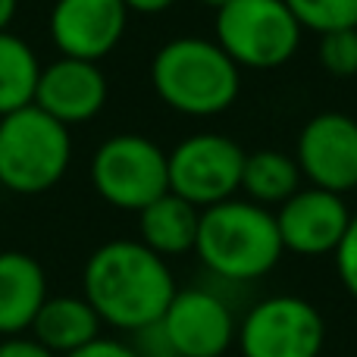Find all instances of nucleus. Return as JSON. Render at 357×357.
<instances>
[{"label":"nucleus","instance_id":"f257e3e1","mask_svg":"<svg viewBox=\"0 0 357 357\" xmlns=\"http://www.w3.org/2000/svg\"><path fill=\"white\" fill-rule=\"evenodd\" d=\"M169 264L135 238L100 245L82 270V295L98 310L100 323L123 333H138L167 314L176 295Z\"/></svg>","mask_w":357,"mask_h":357},{"label":"nucleus","instance_id":"f03ea898","mask_svg":"<svg viewBox=\"0 0 357 357\" xmlns=\"http://www.w3.org/2000/svg\"><path fill=\"white\" fill-rule=\"evenodd\" d=\"M195 254L220 282H257L285 254L276 229V213L248 197L245 201L229 197L222 204H213L201 210Z\"/></svg>","mask_w":357,"mask_h":357},{"label":"nucleus","instance_id":"7ed1b4c3","mask_svg":"<svg viewBox=\"0 0 357 357\" xmlns=\"http://www.w3.org/2000/svg\"><path fill=\"white\" fill-rule=\"evenodd\" d=\"M151 85L157 98L185 116H216L241 91V69L207 38H173L154 54Z\"/></svg>","mask_w":357,"mask_h":357},{"label":"nucleus","instance_id":"20e7f679","mask_svg":"<svg viewBox=\"0 0 357 357\" xmlns=\"http://www.w3.org/2000/svg\"><path fill=\"white\" fill-rule=\"evenodd\" d=\"M73 138L35 104L0 116V185L13 195L50 191L69 169Z\"/></svg>","mask_w":357,"mask_h":357},{"label":"nucleus","instance_id":"39448f33","mask_svg":"<svg viewBox=\"0 0 357 357\" xmlns=\"http://www.w3.org/2000/svg\"><path fill=\"white\" fill-rule=\"evenodd\" d=\"M301 25L285 0H232L216 10V44L238 69H276L295 56Z\"/></svg>","mask_w":357,"mask_h":357},{"label":"nucleus","instance_id":"423d86ee","mask_svg":"<svg viewBox=\"0 0 357 357\" xmlns=\"http://www.w3.org/2000/svg\"><path fill=\"white\" fill-rule=\"evenodd\" d=\"M91 185L110 207L144 210L169 191L167 151L144 135H113L91 157Z\"/></svg>","mask_w":357,"mask_h":357},{"label":"nucleus","instance_id":"0eeeda50","mask_svg":"<svg viewBox=\"0 0 357 357\" xmlns=\"http://www.w3.org/2000/svg\"><path fill=\"white\" fill-rule=\"evenodd\" d=\"M241 357H320L326 320L298 295H273L245 310L235 333Z\"/></svg>","mask_w":357,"mask_h":357},{"label":"nucleus","instance_id":"6e6552de","mask_svg":"<svg viewBox=\"0 0 357 357\" xmlns=\"http://www.w3.org/2000/svg\"><path fill=\"white\" fill-rule=\"evenodd\" d=\"M169 191L207 210L222 204L241 191V169H245V151L238 142L216 132H197L178 142L167 154Z\"/></svg>","mask_w":357,"mask_h":357},{"label":"nucleus","instance_id":"1a4fd4ad","mask_svg":"<svg viewBox=\"0 0 357 357\" xmlns=\"http://www.w3.org/2000/svg\"><path fill=\"white\" fill-rule=\"evenodd\" d=\"M160 326L178 357H222L238 333L232 304L207 285L176 291Z\"/></svg>","mask_w":357,"mask_h":357},{"label":"nucleus","instance_id":"9d476101","mask_svg":"<svg viewBox=\"0 0 357 357\" xmlns=\"http://www.w3.org/2000/svg\"><path fill=\"white\" fill-rule=\"evenodd\" d=\"M295 160L314 188L335 195L357 191V119L345 113H317L298 135Z\"/></svg>","mask_w":357,"mask_h":357},{"label":"nucleus","instance_id":"9b49d317","mask_svg":"<svg viewBox=\"0 0 357 357\" xmlns=\"http://www.w3.org/2000/svg\"><path fill=\"white\" fill-rule=\"evenodd\" d=\"M345 197L326 188H298L276 210V229L282 248L298 257H326L335 254L351 222Z\"/></svg>","mask_w":357,"mask_h":357},{"label":"nucleus","instance_id":"f8f14e48","mask_svg":"<svg viewBox=\"0 0 357 357\" xmlns=\"http://www.w3.org/2000/svg\"><path fill=\"white\" fill-rule=\"evenodd\" d=\"M129 6L123 0H56L50 10V38L60 56L100 63L126 35Z\"/></svg>","mask_w":357,"mask_h":357},{"label":"nucleus","instance_id":"ddd939ff","mask_svg":"<svg viewBox=\"0 0 357 357\" xmlns=\"http://www.w3.org/2000/svg\"><path fill=\"white\" fill-rule=\"evenodd\" d=\"M107 75L98 63L60 56L50 66H41L35 88V107L63 123L66 129L94 119L107 104Z\"/></svg>","mask_w":357,"mask_h":357},{"label":"nucleus","instance_id":"4468645a","mask_svg":"<svg viewBox=\"0 0 357 357\" xmlns=\"http://www.w3.org/2000/svg\"><path fill=\"white\" fill-rule=\"evenodd\" d=\"M47 298V273L31 254L0 251V335L3 339L31 329Z\"/></svg>","mask_w":357,"mask_h":357},{"label":"nucleus","instance_id":"2eb2a0df","mask_svg":"<svg viewBox=\"0 0 357 357\" xmlns=\"http://www.w3.org/2000/svg\"><path fill=\"white\" fill-rule=\"evenodd\" d=\"M100 317L85 295H56L47 298L31 323V339H38L44 348H50L56 357H69L100 339Z\"/></svg>","mask_w":357,"mask_h":357},{"label":"nucleus","instance_id":"dca6fc26","mask_svg":"<svg viewBox=\"0 0 357 357\" xmlns=\"http://www.w3.org/2000/svg\"><path fill=\"white\" fill-rule=\"evenodd\" d=\"M197 226H201V210L173 191L138 210V235H142L138 241L160 254L163 260L195 251Z\"/></svg>","mask_w":357,"mask_h":357},{"label":"nucleus","instance_id":"f3484780","mask_svg":"<svg viewBox=\"0 0 357 357\" xmlns=\"http://www.w3.org/2000/svg\"><path fill=\"white\" fill-rule=\"evenodd\" d=\"M301 169L298 160L282 151H254L245 154V169H241V191L248 201L260 207H279L285 204L298 188H301Z\"/></svg>","mask_w":357,"mask_h":357},{"label":"nucleus","instance_id":"a211bd4d","mask_svg":"<svg viewBox=\"0 0 357 357\" xmlns=\"http://www.w3.org/2000/svg\"><path fill=\"white\" fill-rule=\"evenodd\" d=\"M41 79L38 54L25 38L0 31V116L35 104V88Z\"/></svg>","mask_w":357,"mask_h":357},{"label":"nucleus","instance_id":"6ab92c4d","mask_svg":"<svg viewBox=\"0 0 357 357\" xmlns=\"http://www.w3.org/2000/svg\"><path fill=\"white\" fill-rule=\"evenodd\" d=\"M301 29L317 35L357 29V0H285Z\"/></svg>","mask_w":357,"mask_h":357},{"label":"nucleus","instance_id":"aec40b11","mask_svg":"<svg viewBox=\"0 0 357 357\" xmlns=\"http://www.w3.org/2000/svg\"><path fill=\"white\" fill-rule=\"evenodd\" d=\"M323 73L335 75V79H351L357 75V29L326 31L320 35V47H317Z\"/></svg>","mask_w":357,"mask_h":357},{"label":"nucleus","instance_id":"412c9836","mask_svg":"<svg viewBox=\"0 0 357 357\" xmlns=\"http://www.w3.org/2000/svg\"><path fill=\"white\" fill-rule=\"evenodd\" d=\"M335 270H339L345 291L357 301V213L348 222V232L342 238V245L335 248Z\"/></svg>","mask_w":357,"mask_h":357},{"label":"nucleus","instance_id":"4be33fe9","mask_svg":"<svg viewBox=\"0 0 357 357\" xmlns=\"http://www.w3.org/2000/svg\"><path fill=\"white\" fill-rule=\"evenodd\" d=\"M132 335H135L132 348L138 351V357H178L176 348L169 345L160 323H154V326H148V329H138V333H132Z\"/></svg>","mask_w":357,"mask_h":357},{"label":"nucleus","instance_id":"5701e85b","mask_svg":"<svg viewBox=\"0 0 357 357\" xmlns=\"http://www.w3.org/2000/svg\"><path fill=\"white\" fill-rule=\"evenodd\" d=\"M0 357H56L50 348H44L31 335H10L0 339Z\"/></svg>","mask_w":357,"mask_h":357},{"label":"nucleus","instance_id":"b1692460","mask_svg":"<svg viewBox=\"0 0 357 357\" xmlns=\"http://www.w3.org/2000/svg\"><path fill=\"white\" fill-rule=\"evenodd\" d=\"M69 357H138V351L129 345V342H119V339H94L91 345H85L82 351L69 354Z\"/></svg>","mask_w":357,"mask_h":357},{"label":"nucleus","instance_id":"393cba45","mask_svg":"<svg viewBox=\"0 0 357 357\" xmlns=\"http://www.w3.org/2000/svg\"><path fill=\"white\" fill-rule=\"evenodd\" d=\"M129 13H163L176 3V0H123Z\"/></svg>","mask_w":357,"mask_h":357},{"label":"nucleus","instance_id":"a878e982","mask_svg":"<svg viewBox=\"0 0 357 357\" xmlns=\"http://www.w3.org/2000/svg\"><path fill=\"white\" fill-rule=\"evenodd\" d=\"M16 6H19V0H0V31H6L10 22L16 19Z\"/></svg>","mask_w":357,"mask_h":357},{"label":"nucleus","instance_id":"bb28decb","mask_svg":"<svg viewBox=\"0 0 357 357\" xmlns=\"http://www.w3.org/2000/svg\"><path fill=\"white\" fill-rule=\"evenodd\" d=\"M197 3H204V6H213V10H222L226 3H232V0H197Z\"/></svg>","mask_w":357,"mask_h":357}]
</instances>
